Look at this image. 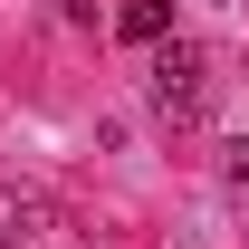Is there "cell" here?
<instances>
[{"instance_id": "1", "label": "cell", "mask_w": 249, "mask_h": 249, "mask_svg": "<svg viewBox=\"0 0 249 249\" xmlns=\"http://www.w3.org/2000/svg\"><path fill=\"white\" fill-rule=\"evenodd\" d=\"M144 87H154V106L173 124H201V115H211V96H201V48H192V38H163L154 67H144Z\"/></svg>"}, {"instance_id": "2", "label": "cell", "mask_w": 249, "mask_h": 249, "mask_svg": "<svg viewBox=\"0 0 249 249\" xmlns=\"http://www.w3.org/2000/svg\"><path fill=\"white\" fill-rule=\"evenodd\" d=\"M124 38H134V48H163V38H173V0H124V19H115Z\"/></svg>"}, {"instance_id": "3", "label": "cell", "mask_w": 249, "mask_h": 249, "mask_svg": "<svg viewBox=\"0 0 249 249\" xmlns=\"http://www.w3.org/2000/svg\"><path fill=\"white\" fill-rule=\"evenodd\" d=\"M0 230H10V240H38V230H48V201L19 192V182H0Z\"/></svg>"}, {"instance_id": "4", "label": "cell", "mask_w": 249, "mask_h": 249, "mask_svg": "<svg viewBox=\"0 0 249 249\" xmlns=\"http://www.w3.org/2000/svg\"><path fill=\"white\" fill-rule=\"evenodd\" d=\"M211 10H230V0H211Z\"/></svg>"}]
</instances>
